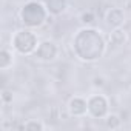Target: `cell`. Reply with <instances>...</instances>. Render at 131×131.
Returning <instances> with one entry per match:
<instances>
[{"label":"cell","mask_w":131,"mask_h":131,"mask_svg":"<svg viewBox=\"0 0 131 131\" xmlns=\"http://www.w3.org/2000/svg\"><path fill=\"white\" fill-rule=\"evenodd\" d=\"M93 85H94V86H99V88L103 86V79H102V77H94V79H93Z\"/></svg>","instance_id":"9a60e30c"},{"label":"cell","mask_w":131,"mask_h":131,"mask_svg":"<svg viewBox=\"0 0 131 131\" xmlns=\"http://www.w3.org/2000/svg\"><path fill=\"white\" fill-rule=\"evenodd\" d=\"M20 128H22V129H32V131H43V129L46 128V125H45L43 122H40V120L29 119V120L23 122Z\"/></svg>","instance_id":"7c38bea8"},{"label":"cell","mask_w":131,"mask_h":131,"mask_svg":"<svg viewBox=\"0 0 131 131\" xmlns=\"http://www.w3.org/2000/svg\"><path fill=\"white\" fill-rule=\"evenodd\" d=\"M40 40L36 34L34 29H29V28H20V29H16L11 36V48L19 54V56H32L39 46Z\"/></svg>","instance_id":"3957f363"},{"label":"cell","mask_w":131,"mask_h":131,"mask_svg":"<svg viewBox=\"0 0 131 131\" xmlns=\"http://www.w3.org/2000/svg\"><path fill=\"white\" fill-rule=\"evenodd\" d=\"M0 97H2L3 105H9V103H13V93L8 91V90H3L2 94H0Z\"/></svg>","instance_id":"5bb4252c"},{"label":"cell","mask_w":131,"mask_h":131,"mask_svg":"<svg viewBox=\"0 0 131 131\" xmlns=\"http://www.w3.org/2000/svg\"><path fill=\"white\" fill-rule=\"evenodd\" d=\"M88 102V117L94 119V120H100L105 119L110 114V99L102 94V93H96V94H90L86 97Z\"/></svg>","instance_id":"277c9868"},{"label":"cell","mask_w":131,"mask_h":131,"mask_svg":"<svg viewBox=\"0 0 131 131\" xmlns=\"http://www.w3.org/2000/svg\"><path fill=\"white\" fill-rule=\"evenodd\" d=\"M126 22V14L122 8L113 6L105 13V23L113 29V28H122Z\"/></svg>","instance_id":"52a82bcc"},{"label":"cell","mask_w":131,"mask_h":131,"mask_svg":"<svg viewBox=\"0 0 131 131\" xmlns=\"http://www.w3.org/2000/svg\"><path fill=\"white\" fill-rule=\"evenodd\" d=\"M16 54H17V52H16L13 48L3 46V48H2V51H0V70H2V71L9 70L13 65H14Z\"/></svg>","instance_id":"30bf717a"},{"label":"cell","mask_w":131,"mask_h":131,"mask_svg":"<svg viewBox=\"0 0 131 131\" xmlns=\"http://www.w3.org/2000/svg\"><path fill=\"white\" fill-rule=\"evenodd\" d=\"M108 45H113V46H123L126 42H128V32L122 28H113L111 32L108 34Z\"/></svg>","instance_id":"9c48e42d"},{"label":"cell","mask_w":131,"mask_h":131,"mask_svg":"<svg viewBox=\"0 0 131 131\" xmlns=\"http://www.w3.org/2000/svg\"><path fill=\"white\" fill-rule=\"evenodd\" d=\"M79 20H80V23H82L83 26H91V25L96 22V14H94V11H91V9H85V11L80 13Z\"/></svg>","instance_id":"4fadbf2b"},{"label":"cell","mask_w":131,"mask_h":131,"mask_svg":"<svg viewBox=\"0 0 131 131\" xmlns=\"http://www.w3.org/2000/svg\"><path fill=\"white\" fill-rule=\"evenodd\" d=\"M103 120H105V126L108 129H119L122 126V119H120V116L117 113H111L110 111V114Z\"/></svg>","instance_id":"8fae6325"},{"label":"cell","mask_w":131,"mask_h":131,"mask_svg":"<svg viewBox=\"0 0 131 131\" xmlns=\"http://www.w3.org/2000/svg\"><path fill=\"white\" fill-rule=\"evenodd\" d=\"M43 3L49 13V16L52 17H59L62 14L67 13L68 9V0H43Z\"/></svg>","instance_id":"ba28073f"},{"label":"cell","mask_w":131,"mask_h":131,"mask_svg":"<svg viewBox=\"0 0 131 131\" xmlns=\"http://www.w3.org/2000/svg\"><path fill=\"white\" fill-rule=\"evenodd\" d=\"M71 48L74 56L85 62V63H93L100 60L108 49V40L99 31L97 28L93 26H82L80 29L76 31L71 40Z\"/></svg>","instance_id":"6da1fadb"},{"label":"cell","mask_w":131,"mask_h":131,"mask_svg":"<svg viewBox=\"0 0 131 131\" xmlns=\"http://www.w3.org/2000/svg\"><path fill=\"white\" fill-rule=\"evenodd\" d=\"M60 54V48L59 45L54 42V40H42L36 49V52L32 54V57L37 60V62H42V63H51L54 60H57Z\"/></svg>","instance_id":"5b68a950"},{"label":"cell","mask_w":131,"mask_h":131,"mask_svg":"<svg viewBox=\"0 0 131 131\" xmlns=\"http://www.w3.org/2000/svg\"><path fill=\"white\" fill-rule=\"evenodd\" d=\"M19 19H20V23L25 28L39 29L48 22L49 13H48L43 2H39V0H28V2H25L22 5V8L19 11Z\"/></svg>","instance_id":"7a4b0ae2"},{"label":"cell","mask_w":131,"mask_h":131,"mask_svg":"<svg viewBox=\"0 0 131 131\" xmlns=\"http://www.w3.org/2000/svg\"><path fill=\"white\" fill-rule=\"evenodd\" d=\"M67 110H68V114L74 119H82V117H86L88 116V102H86V97L83 96H73L68 103H67Z\"/></svg>","instance_id":"8992f818"}]
</instances>
